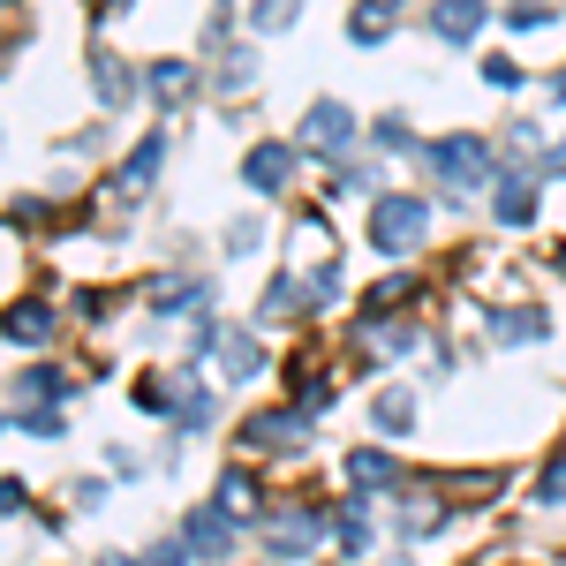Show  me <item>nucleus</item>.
Listing matches in <instances>:
<instances>
[{
  "label": "nucleus",
  "mask_w": 566,
  "mask_h": 566,
  "mask_svg": "<svg viewBox=\"0 0 566 566\" xmlns=\"http://www.w3.org/2000/svg\"><path fill=\"white\" fill-rule=\"evenodd\" d=\"M234 528H242V522H227L212 499H205V506H189V514H181V544H189L205 566H219L227 552H234Z\"/></svg>",
  "instance_id": "obj_9"
},
{
  "label": "nucleus",
  "mask_w": 566,
  "mask_h": 566,
  "mask_svg": "<svg viewBox=\"0 0 566 566\" xmlns=\"http://www.w3.org/2000/svg\"><path fill=\"white\" fill-rule=\"evenodd\" d=\"M370 499H378V491H348V499L333 506V544H340V559H370V552H378V522H370Z\"/></svg>",
  "instance_id": "obj_8"
},
{
  "label": "nucleus",
  "mask_w": 566,
  "mask_h": 566,
  "mask_svg": "<svg viewBox=\"0 0 566 566\" xmlns=\"http://www.w3.org/2000/svg\"><path fill=\"white\" fill-rule=\"evenodd\" d=\"M295 159H303V144H250L242 151V181H250V197H280L287 181H295Z\"/></svg>",
  "instance_id": "obj_7"
},
{
  "label": "nucleus",
  "mask_w": 566,
  "mask_h": 566,
  "mask_svg": "<svg viewBox=\"0 0 566 566\" xmlns=\"http://www.w3.org/2000/svg\"><path fill=\"white\" fill-rule=\"evenodd\" d=\"M159 167H167V129H151V136H144V144L129 151V159H122L114 189H122V197H144V189L159 181Z\"/></svg>",
  "instance_id": "obj_15"
},
{
  "label": "nucleus",
  "mask_w": 566,
  "mask_h": 566,
  "mask_svg": "<svg viewBox=\"0 0 566 566\" xmlns=\"http://www.w3.org/2000/svg\"><path fill=\"white\" fill-rule=\"evenodd\" d=\"M295 15H303V0H250V31H258V39L295 31Z\"/></svg>",
  "instance_id": "obj_24"
},
{
  "label": "nucleus",
  "mask_w": 566,
  "mask_h": 566,
  "mask_svg": "<svg viewBox=\"0 0 566 566\" xmlns=\"http://www.w3.org/2000/svg\"><path fill=\"white\" fill-rule=\"evenodd\" d=\"M91 566H144V559H129V552H98Z\"/></svg>",
  "instance_id": "obj_38"
},
{
  "label": "nucleus",
  "mask_w": 566,
  "mask_h": 566,
  "mask_svg": "<svg viewBox=\"0 0 566 566\" xmlns=\"http://www.w3.org/2000/svg\"><path fill=\"white\" fill-rule=\"evenodd\" d=\"M400 31V0H355L348 8V45H386Z\"/></svg>",
  "instance_id": "obj_18"
},
{
  "label": "nucleus",
  "mask_w": 566,
  "mask_h": 566,
  "mask_svg": "<svg viewBox=\"0 0 566 566\" xmlns=\"http://www.w3.org/2000/svg\"><path fill=\"white\" fill-rule=\"evenodd\" d=\"M355 106H340V98H317V106H310L303 114V136H295V144H303L310 159H325V167H333V159H340V151H355Z\"/></svg>",
  "instance_id": "obj_4"
},
{
  "label": "nucleus",
  "mask_w": 566,
  "mask_h": 566,
  "mask_svg": "<svg viewBox=\"0 0 566 566\" xmlns=\"http://www.w3.org/2000/svg\"><path fill=\"white\" fill-rule=\"evenodd\" d=\"M536 506H566V453L544 469V483H536Z\"/></svg>",
  "instance_id": "obj_32"
},
{
  "label": "nucleus",
  "mask_w": 566,
  "mask_h": 566,
  "mask_svg": "<svg viewBox=\"0 0 566 566\" xmlns=\"http://www.w3.org/2000/svg\"><path fill=\"white\" fill-rule=\"evenodd\" d=\"M91 91H98V106H106V114H122V106L136 98L129 61H122V53H106V45H91Z\"/></svg>",
  "instance_id": "obj_13"
},
{
  "label": "nucleus",
  "mask_w": 566,
  "mask_h": 566,
  "mask_svg": "<svg viewBox=\"0 0 566 566\" xmlns=\"http://www.w3.org/2000/svg\"><path fill=\"white\" fill-rule=\"evenodd\" d=\"M370 144H378V151H416V159H423V144H416V129H408V114L370 122Z\"/></svg>",
  "instance_id": "obj_27"
},
{
  "label": "nucleus",
  "mask_w": 566,
  "mask_h": 566,
  "mask_svg": "<svg viewBox=\"0 0 566 566\" xmlns=\"http://www.w3.org/2000/svg\"><path fill=\"white\" fill-rule=\"evenodd\" d=\"M250 250H258V219H234L227 227V258H250Z\"/></svg>",
  "instance_id": "obj_34"
},
{
  "label": "nucleus",
  "mask_w": 566,
  "mask_h": 566,
  "mask_svg": "<svg viewBox=\"0 0 566 566\" xmlns=\"http://www.w3.org/2000/svg\"><path fill=\"white\" fill-rule=\"evenodd\" d=\"M423 234H431V205H423V197H408V189L370 197V250H378V258H416Z\"/></svg>",
  "instance_id": "obj_2"
},
{
  "label": "nucleus",
  "mask_w": 566,
  "mask_h": 566,
  "mask_svg": "<svg viewBox=\"0 0 566 566\" xmlns=\"http://www.w3.org/2000/svg\"><path fill=\"white\" fill-rule=\"evenodd\" d=\"M53 325H61V317H53L45 303H15V310H8V348H45Z\"/></svg>",
  "instance_id": "obj_22"
},
{
  "label": "nucleus",
  "mask_w": 566,
  "mask_h": 566,
  "mask_svg": "<svg viewBox=\"0 0 566 566\" xmlns=\"http://www.w3.org/2000/svg\"><path fill=\"white\" fill-rule=\"evenodd\" d=\"M483 84L491 91H522L528 76H522V61H483Z\"/></svg>",
  "instance_id": "obj_33"
},
{
  "label": "nucleus",
  "mask_w": 566,
  "mask_h": 566,
  "mask_svg": "<svg viewBox=\"0 0 566 566\" xmlns=\"http://www.w3.org/2000/svg\"><path fill=\"white\" fill-rule=\"evenodd\" d=\"M317 536H333V514H317V506H272L264 552H272V559H310Z\"/></svg>",
  "instance_id": "obj_3"
},
{
  "label": "nucleus",
  "mask_w": 566,
  "mask_h": 566,
  "mask_svg": "<svg viewBox=\"0 0 566 566\" xmlns=\"http://www.w3.org/2000/svg\"><path fill=\"white\" fill-rule=\"evenodd\" d=\"M258 76V61H250V45H234V53H219V91H242Z\"/></svg>",
  "instance_id": "obj_29"
},
{
  "label": "nucleus",
  "mask_w": 566,
  "mask_h": 566,
  "mask_svg": "<svg viewBox=\"0 0 566 566\" xmlns=\"http://www.w3.org/2000/svg\"><path fill=\"white\" fill-rule=\"evenodd\" d=\"M212 303V280H197V272H167V280H151V317H205Z\"/></svg>",
  "instance_id": "obj_10"
},
{
  "label": "nucleus",
  "mask_w": 566,
  "mask_h": 566,
  "mask_svg": "<svg viewBox=\"0 0 566 566\" xmlns=\"http://www.w3.org/2000/svg\"><path fill=\"white\" fill-rule=\"evenodd\" d=\"M212 416H219V408H212V392L197 386V370H189V392H181V416H175V423H181L189 438H205V431H212Z\"/></svg>",
  "instance_id": "obj_25"
},
{
  "label": "nucleus",
  "mask_w": 566,
  "mask_h": 566,
  "mask_svg": "<svg viewBox=\"0 0 566 566\" xmlns=\"http://www.w3.org/2000/svg\"><path fill=\"white\" fill-rule=\"evenodd\" d=\"M8 423H15V431H31V438H61V431H69L61 400H39V408H23V400H15V416H8Z\"/></svg>",
  "instance_id": "obj_23"
},
{
  "label": "nucleus",
  "mask_w": 566,
  "mask_h": 566,
  "mask_svg": "<svg viewBox=\"0 0 566 566\" xmlns=\"http://www.w3.org/2000/svg\"><path fill=\"white\" fill-rule=\"evenodd\" d=\"M544 23H559L552 0H514V8H506V31H544Z\"/></svg>",
  "instance_id": "obj_28"
},
{
  "label": "nucleus",
  "mask_w": 566,
  "mask_h": 566,
  "mask_svg": "<svg viewBox=\"0 0 566 566\" xmlns=\"http://www.w3.org/2000/svg\"><path fill=\"white\" fill-rule=\"evenodd\" d=\"M242 446H250V453H303L310 446V416L303 408H264V416L242 423Z\"/></svg>",
  "instance_id": "obj_6"
},
{
  "label": "nucleus",
  "mask_w": 566,
  "mask_h": 566,
  "mask_svg": "<svg viewBox=\"0 0 566 566\" xmlns=\"http://www.w3.org/2000/svg\"><path fill=\"white\" fill-rule=\"evenodd\" d=\"M514 151H544V136H536V122H514V136H506Z\"/></svg>",
  "instance_id": "obj_36"
},
{
  "label": "nucleus",
  "mask_w": 566,
  "mask_h": 566,
  "mask_svg": "<svg viewBox=\"0 0 566 566\" xmlns=\"http://www.w3.org/2000/svg\"><path fill=\"white\" fill-rule=\"evenodd\" d=\"M408 303H416V280H408V272H392V280H378V287L363 295V325H392Z\"/></svg>",
  "instance_id": "obj_20"
},
{
  "label": "nucleus",
  "mask_w": 566,
  "mask_h": 566,
  "mask_svg": "<svg viewBox=\"0 0 566 566\" xmlns=\"http://www.w3.org/2000/svg\"><path fill=\"white\" fill-rule=\"evenodd\" d=\"M189 91H197V69H189V61H151V69H144V98H151L159 114H175Z\"/></svg>",
  "instance_id": "obj_17"
},
{
  "label": "nucleus",
  "mask_w": 566,
  "mask_h": 566,
  "mask_svg": "<svg viewBox=\"0 0 566 566\" xmlns=\"http://www.w3.org/2000/svg\"><path fill=\"white\" fill-rule=\"evenodd\" d=\"M370 423H378V438H408V431H416V392L386 386L378 400H370Z\"/></svg>",
  "instance_id": "obj_21"
},
{
  "label": "nucleus",
  "mask_w": 566,
  "mask_h": 566,
  "mask_svg": "<svg viewBox=\"0 0 566 566\" xmlns=\"http://www.w3.org/2000/svg\"><path fill=\"white\" fill-rule=\"evenodd\" d=\"M491 212H499V227H528V219H536V181H528V175H499Z\"/></svg>",
  "instance_id": "obj_19"
},
{
  "label": "nucleus",
  "mask_w": 566,
  "mask_h": 566,
  "mask_svg": "<svg viewBox=\"0 0 566 566\" xmlns=\"http://www.w3.org/2000/svg\"><path fill=\"white\" fill-rule=\"evenodd\" d=\"M212 506L227 514V522H242V528L272 522V499H264V483H258L250 461H234V469H219V476H212Z\"/></svg>",
  "instance_id": "obj_5"
},
{
  "label": "nucleus",
  "mask_w": 566,
  "mask_h": 566,
  "mask_svg": "<svg viewBox=\"0 0 566 566\" xmlns=\"http://www.w3.org/2000/svg\"><path fill=\"white\" fill-rule=\"evenodd\" d=\"M544 175L566 181V136H559V144H544Z\"/></svg>",
  "instance_id": "obj_37"
},
{
  "label": "nucleus",
  "mask_w": 566,
  "mask_h": 566,
  "mask_svg": "<svg viewBox=\"0 0 566 566\" xmlns=\"http://www.w3.org/2000/svg\"><path fill=\"white\" fill-rule=\"evenodd\" d=\"M76 506H84V514H98V506H106V483L84 476V483H76Z\"/></svg>",
  "instance_id": "obj_35"
},
{
  "label": "nucleus",
  "mask_w": 566,
  "mask_h": 566,
  "mask_svg": "<svg viewBox=\"0 0 566 566\" xmlns=\"http://www.w3.org/2000/svg\"><path fill=\"white\" fill-rule=\"evenodd\" d=\"M303 310H317V295H310V280H295V272H272L258 295V325H295Z\"/></svg>",
  "instance_id": "obj_12"
},
{
  "label": "nucleus",
  "mask_w": 566,
  "mask_h": 566,
  "mask_svg": "<svg viewBox=\"0 0 566 566\" xmlns=\"http://www.w3.org/2000/svg\"><path fill=\"white\" fill-rule=\"evenodd\" d=\"M114 8H129V0H114Z\"/></svg>",
  "instance_id": "obj_39"
},
{
  "label": "nucleus",
  "mask_w": 566,
  "mask_h": 566,
  "mask_svg": "<svg viewBox=\"0 0 566 566\" xmlns=\"http://www.w3.org/2000/svg\"><path fill=\"white\" fill-rule=\"evenodd\" d=\"M310 295H317V310H333V303H340V295H348L340 264H317V272H310Z\"/></svg>",
  "instance_id": "obj_30"
},
{
  "label": "nucleus",
  "mask_w": 566,
  "mask_h": 566,
  "mask_svg": "<svg viewBox=\"0 0 566 566\" xmlns=\"http://www.w3.org/2000/svg\"><path fill=\"white\" fill-rule=\"evenodd\" d=\"M340 469H348L355 491H400V483H408V476H400V461H392L386 446H355Z\"/></svg>",
  "instance_id": "obj_16"
},
{
  "label": "nucleus",
  "mask_w": 566,
  "mask_h": 566,
  "mask_svg": "<svg viewBox=\"0 0 566 566\" xmlns=\"http://www.w3.org/2000/svg\"><path fill=\"white\" fill-rule=\"evenodd\" d=\"M15 400H69V378H61V370H45V363H31V370L15 378Z\"/></svg>",
  "instance_id": "obj_26"
},
{
  "label": "nucleus",
  "mask_w": 566,
  "mask_h": 566,
  "mask_svg": "<svg viewBox=\"0 0 566 566\" xmlns=\"http://www.w3.org/2000/svg\"><path fill=\"white\" fill-rule=\"evenodd\" d=\"M491 23V0H431V39L438 45H476Z\"/></svg>",
  "instance_id": "obj_11"
},
{
  "label": "nucleus",
  "mask_w": 566,
  "mask_h": 566,
  "mask_svg": "<svg viewBox=\"0 0 566 566\" xmlns=\"http://www.w3.org/2000/svg\"><path fill=\"white\" fill-rule=\"evenodd\" d=\"M491 340H506V348H536V340H552V310H536V303L491 310Z\"/></svg>",
  "instance_id": "obj_14"
},
{
  "label": "nucleus",
  "mask_w": 566,
  "mask_h": 566,
  "mask_svg": "<svg viewBox=\"0 0 566 566\" xmlns=\"http://www.w3.org/2000/svg\"><path fill=\"white\" fill-rule=\"evenodd\" d=\"M423 167L446 189H499V151L476 129H453V136H438V144H423Z\"/></svg>",
  "instance_id": "obj_1"
},
{
  "label": "nucleus",
  "mask_w": 566,
  "mask_h": 566,
  "mask_svg": "<svg viewBox=\"0 0 566 566\" xmlns=\"http://www.w3.org/2000/svg\"><path fill=\"white\" fill-rule=\"evenodd\" d=\"M189 559H197V552H189L181 536H159V544L144 552V566H189Z\"/></svg>",
  "instance_id": "obj_31"
}]
</instances>
